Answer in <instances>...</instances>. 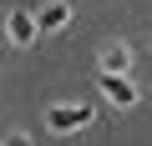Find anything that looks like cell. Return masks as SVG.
Returning a JSON list of instances; mask_svg holds the SVG:
<instances>
[{
  "label": "cell",
  "mask_w": 152,
  "mask_h": 146,
  "mask_svg": "<svg viewBox=\"0 0 152 146\" xmlns=\"http://www.w3.org/2000/svg\"><path fill=\"white\" fill-rule=\"evenodd\" d=\"M91 121V106H51L46 111V126L51 131H76V126H86Z\"/></svg>",
  "instance_id": "6da1fadb"
},
{
  "label": "cell",
  "mask_w": 152,
  "mask_h": 146,
  "mask_svg": "<svg viewBox=\"0 0 152 146\" xmlns=\"http://www.w3.org/2000/svg\"><path fill=\"white\" fill-rule=\"evenodd\" d=\"M5 25H10V40H15V45H31V40L41 35L36 10H10V20H5Z\"/></svg>",
  "instance_id": "7a4b0ae2"
},
{
  "label": "cell",
  "mask_w": 152,
  "mask_h": 146,
  "mask_svg": "<svg viewBox=\"0 0 152 146\" xmlns=\"http://www.w3.org/2000/svg\"><path fill=\"white\" fill-rule=\"evenodd\" d=\"M132 70V50L122 45V40H112L107 50H102V76H127Z\"/></svg>",
  "instance_id": "3957f363"
},
{
  "label": "cell",
  "mask_w": 152,
  "mask_h": 146,
  "mask_svg": "<svg viewBox=\"0 0 152 146\" xmlns=\"http://www.w3.org/2000/svg\"><path fill=\"white\" fill-rule=\"evenodd\" d=\"M102 91H107V101H117V106H137L132 76H102Z\"/></svg>",
  "instance_id": "277c9868"
},
{
  "label": "cell",
  "mask_w": 152,
  "mask_h": 146,
  "mask_svg": "<svg viewBox=\"0 0 152 146\" xmlns=\"http://www.w3.org/2000/svg\"><path fill=\"white\" fill-rule=\"evenodd\" d=\"M36 20H41V30H66L71 5H66V0H51V5H41V10H36Z\"/></svg>",
  "instance_id": "5b68a950"
},
{
  "label": "cell",
  "mask_w": 152,
  "mask_h": 146,
  "mask_svg": "<svg viewBox=\"0 0 152 146\" xmlns=\"http://www.w3.org/2000/svg\"><path fill=\"white\" fill-rule=\"evenodd\" d=\"M5 146H31V136H26V131H10V136H5Z\"/></svg>",
  "instance_id": "8992f818"
}]
</instances>
